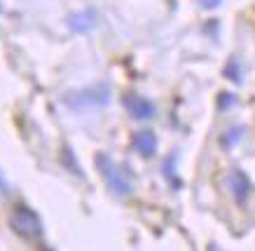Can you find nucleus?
<instances>
[{
    "instance_id": "obj_1",
    "label": "nucleus",
    "mask_w": 255,
    "mask_h": 251,
    "mask_svg": "<svg viewBox=\"0 0 255 251\" xmlns=\"http://www.w3.org/2000/svg\"><path fill=\"white\" fill-rule=\"evenodd\" d=\"M9 226L23 240H38L42 235V221L28 207H16L12 212V216H9Z\"/></svg>"
},
{
    "instance_id": "obj_2",
    "label": "nucleus",
    "mask_w": 255,
    "mask_h": 251,
    "mask_svg": "<svg viewBox=\"0 0 255 251\" xmlns=\"http://www.w3.org/2000/svg\"><path fill=\"white\" fill-rule=\"evenodd\" d=\"M96 167H99V172H101V176H103V181H106L110 188L115 190L117 195H129V193H131V181L124 176L122 169H120V167H117L110 157L99 155V157H96Z\"/></svg>"
},
{
    "instance_id": "obj_3",
    "label": "nucleus",
    "mask_w": 255,
    "mask_h": 251,
    "mask_svg": "<svg viewBox=\"0 0 255 251\" xmlns=\"http://www.w3.org/2000/svg\"><path fill=\"white\" fill-rule=\"evenodd\" d=\"M124 103H127V108L131 110L133 118L143 120V118H150V115H152V106H150L147 101H143V99H133V96H129Z\"/></svg>"
},
{
    "instance_id": "obj_4",
    "label": "nucleus",
    "mask_w": 255,
    "mask_h": 251,
    "mask_svg": "<svg viewBox=\"0 0 255 251\" xmlns=\"http://www.w3.org/2000/svg\"><path fill=\"white\" fill-rule=\"evenodd\" d=\"M133 146H136V150H138L140 155H152L157 148V141H155V136L150 132H143L136 136V141H133Z\"/></svg>"
},
{
    "instance_id": "obj_5",
    "label": "nucleus",
    "mask_w": 255,
    "mask_h": 251,
    "mask_svg": "<svg viewBox=\"0 0 255 251\" xmlns=\"http://www.w3.org/2000/svg\"><path fill=\"white\" fill-rule=\"evenodd\" d=\"M232 190H234V195H237V200H246L248 190H251V181L246 179V174H241V172L232 174Z\"/></svg>"
},
{
    "instance_id": "obj_6",
    "label": "nucleus",
    "mask_w": 255,
    "mask_h": 251,
    "mask_svg": "<svg viewBox=\"0 0 255 251\" xmlns=\"http://www.w3.org/2000/svg\"><path fill=\"white\" fill-rule=\"evenodd\" d=\"M218 2H220V0H204V5H206V7H216Z\"/></svg>"
}]
</instances>
